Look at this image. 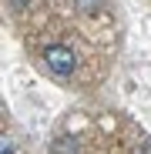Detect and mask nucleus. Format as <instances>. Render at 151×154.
Instances as JSON below:
<instances>
[{"label":"nucleus","mask_w":151,"mask_h":154,"mask_svg":"<svg viewBox=\"0 0 151 154\" xmlns=\"http://www.w3.org/2000/svg\"><path fill=\"white\" fill-rule=\"evenodd\" d=\"M44 60H47V67H50V70L61 74V77H67V74L74 70V54H71L67 47H61V44L47 47V50H44Z\"/></svg>","instance_id":"obj_1"}]
</instances>
